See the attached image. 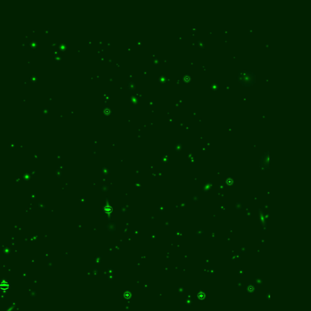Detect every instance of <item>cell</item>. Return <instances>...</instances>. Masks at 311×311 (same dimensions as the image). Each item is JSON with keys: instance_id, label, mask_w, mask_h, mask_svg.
Returning a JSON list of instances; mask_svg holds the SVG:
<instances>
[{"instance_id": "cell-3", "label": "cell", "mask_w": 311, "mask_h": 311, "mask_svg": "<svg viewBox=\"0 0 311 311\" xmlns=\"http://www.w3.org/2000/svg\"><path fill=\"white\" fill-rule=\"evenodd\" d=\"M0 287H1V290L3 291H6L10 288V285L6 281H3L1 282V284H0Z\"/></svg>"}, {"instance_id": "cell-4", "label": "cell", "mask_w": 311, "mask_h": 311, "mask_svg": "<svg viewBox=\"0 0 311 311\" xmlns=\"http://www.w3.org/2000/svg\"><path fill=\"white\" fill-rule=\"evenodd\" d=\"M104 211L106 213H110L112 211V208L110 206H106L104 208Z\"/></svg>"}, {"instance_id": "cell-2", "label": "cell", "mask_w": 311, "mask_h": 311, "mask_svg": "<svg viewBox=\"0 0 311 311\" xmlns=\"http://www.w3.org/2000/svg\"><path fill=\"white\" fill-rule=\"evenodd\" d=\"M271 161L270 152L269 151L265 152V153L261 156L260 159V164L263 168H268L270 166Z\"/></svg>"}, {"instance_id": "cell-1", "label": "cell", "mask_w": 311, "mask_h": 311, "mask_svg": "<svg viewBox=\"0 0 311 311\" xmlns=\"http://www.w3.org/2000/svg\"><path fill=\"white\" fill-rule=\"evenodd\" d=\"M240 81L246 86H250L255 83V76L250 72H246L240 76Z\"/></svg>"}]
</instances>
